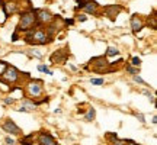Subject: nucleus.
Instances as JSON below:
<instances>
[{
	"instance_id": "nucleus-12",
	"label": "nucleus",
	"mask_w": 157,
	"mask_h": 145,
	"mask_svg": "<svg viewBox=\"0 0 157 145\" xmlns=\"http://www.w3.org/2000/svg\"><path fill=\"white\" fill-rule=\"evenodd\" d=\"M70 57L68 54V51L66 48H63V50H57L52 52V55H51V62H54V64H61V62H66L67 61V58Z\"/></svg>"
},
{
	"instance_id": "nucleus-32",
	"label": "nucleus",
	"mask_w": 157,
	"mask_h": 145,
	"mask_svg": "<svg viewBox=\"0 0 157 145\" xmlns=\"http://www.w3.org/2000/svg\"><path fill=\"white\" fill-rule=\"evenodd\" d=\"M68 67H70V70H71V71H77V68H76V65H73V64H68Z\"/></svg>"
},
{
	"instance_id": "nucleus-9",
	"label": "nucleus",
	"mask_w": 157,
	"mask_h": 145,
	"mask_svg": "<svg viewBox=\"0 0 157 145\" xmlns=\"http://www.w3.org/2000/svg\"><path fill=\"white\" fill-rule=\"evenodd\" d=\"M146 26V20H144V17L141 16V15H132L131 16V29H132V32L134 34H138L143 31V28Z\"/></svg>"
},
{
	"instance_id": "nucleus-23",
	"label": "nucleus",
	"mask_w": 157,
	"mask_h": 145,
	"mask_svg": "<svg viewBox=\"0 0 157 145\" xmlns=\"http://www.w3.org/2000/svg\"><path fill=\"white\" fill-rule=\"evenodd\" d=\"M9 67V64L7 62H5V61H0V77L3 76V72L6 71V68Z\"/></svg>"
},
{
	"instance_id": "nucleus-33",
	"label": "nucleus",
	"mask_w": 157,
	"mask_h": 145,
	"mask_svg": "<svg viewBox=\"0 0 157 145\" xmlns=\"http://www.w3.org/2000/svg\"><path fill=\"white\" fill-rule=\"evenodd\" d=\"M151 122H153V125H156V123H157V116H156V115H154V116H153Z\"/></svg>"
},
{
	"instance_id": "nucleus-26",
	"label": "nucleus",
	"mask_w": 157,
	"mask_h": 145,
	"mask_svg": "<svg viewBox=\"0 0 157 145\" xmlns=\"http://www.w3.org/2000/svg\"><path fill=\"white\" fill-rule=\"evenodd\" d=\"M131 61H132L131 65H134V67H138V65L141 64V60L138 58V57H132V58H131Z\"/></svg>"
},
{
	"instance_id": "nucleus-24",
	"label": "nucleus",
	"mask_w": 157,
	"mask_h": 145,
	"mask_svg": "<svg viewBox=\"0 0 157 145\" xmlns=\"http://www.w3.org/2000/svg\"><path fill=\"white\" fill-rule=\"evenodd\" d=\"M132 80H134L135 83H140V84H144V86H146V81H144V80H143V78H141V76L140 74H135L134 77H132Z\"/></svg>"
},
{
	"instance_id": "nucleus-21",
	"label": "nucleus",
	"mask_w": 157,
	"mask_h": 145,
	"mask_svg": "<svg viewBox=\"0 0 157 145\" xmlns=\"http://www.w3.org/2000/svg\"><path fill=\"white\" fill-rule=\"evenodd\" d=\"M38 71L39 72H45V74H52V71H51L50 68L47 67V65H45V64H41V65H38Z\"/></svg>"
},
{
	"instance_id": "nucleus-28",
	"label": "nucleus",
	"mask_w": 157,
	"mask_h": 145,
	"mask_svg": "<svg viewBox=\"0 0 157 145\" xmlns=\"http://www.w3.org/2000/svg\"><path fill=\"white\" fill-rule=\"evenodd\" d=\"M5 142H6V145H15V142H16V141L13 139V138H10V136H6Z\"/></svg>"
},
{
	"instance_id": "nucleus-30",
	"label": "nucleus",
	"mask_w": 157,
	"mask_h": 145,
	"mask_svg": "<svg viewBox=\"0 0 157 145\" xmlns=\"http://www.w3.org/2000/svg\"><path fill=\"white\" fill-rule=\"evenodd\" d=\"M64 23H66V25H73L74 19H66V20H64Z\"/></svg>"
},
{
	"instance_id": "nucleus-31",
	"label": "nucleus",
	"mask_w": 157,
	"mask_h": 145,
	"mask_svg": "<svg viewBox=\"0 0 157 145\" xmlns=\"http://www.w3.org/2000/svg\"><path fill=\"white\" fill-rule=\"evenodd\" d=\"M124 145H140V144H137V142H134V141H125V144Z\"/></svg>"
},
{
	"instance_id": "nucleus-25",
	"label": "nucleus",
	"mask_w": 157,
	"mask_h": 145,
	"mask_svg": "<svg viewBox=\"0 0 157 145\" xmlns=\"http://www.w3.org/2000/svg\"><path fill=\"white\" fill-rule=\"evenodd\" d=\"M134 115H135V117H137V119H138V121H140L141 123H146V116H144L143 113L137 112V113H134Z\"/></svg>"
},
{
	"instance_id": "nucleus-8",
	"label": "nucleus",
	"mask_w": 157,
	"mask_h": 145,
	"mask_svg": "<svg viewBox=\"0 0 157 145\" xmlns=\"http://www.w3.org/2000/svg\"><path fill=\"white\" fill-rule=\"evenodd\" d=\"M2 129L10 135H22V129L19 128L12 119H5L2 122Z\"/></svg>"
},
{
	"instance_id": "nucleus-11",
	"label": "nucleus",
	"mask_w": 157,
	"mask_h": 145,
	"mask_svg": "<svg viewBox=\"0 0 157 145\" xmlns=\"http://www.w3.org/2000/svg\"><path fill=\"white\" fill-rule=\"evenodd\" d=\"M36 142H38L39 145H58L56 138L51 134L45 132V131H41V132L36 135Z\"/></svg>"
},
{
	"instance_id": "nucleus-34",
	"label": "nucleus",
	"mask_w": 157,
	"mask_h": 145,
	"mask_svg": "<svg viewBox=\"0 0 157 145\" xmlns=\"http://www.w3.org/2000/svg\"><path fill=\"white\" fill-rule=\"evenodd\" d=\"M2 3H3V0H0V5H2Z\"/></svg>"
},
{
	"instance_id": "nucleus-20",
	"label": "nucleus",
	"mask_w": 157,
	"mask_h": 145,
	"mask_svg": "<svg viewBox=\"0 0 157 145\" xmlns=\"http://www.w3.org/2000/svg\"><path fill=\"white\" fill-rule=\"evenodd\" d=\"M29 54H31V57H35V58H38V60H42V58H44V54L39 50H31Z\"/></svg>"
},
{
	"instance_id": "nucleus-18",
	"label": "nucleus",
	"mask_w": 157,
	"mask_h": 145,
	"mask_svg": "<svg viewBox=\"0 0 157 145\" xmlns=\"http://www.w3.org/2000/svg\"><path fill=\"white\" fill-rule=\"evenodd\" d=\"M96 117V110L93 109V107H90L89 110L86 112V116H84V119L87 121V122H92V121H95Z\"/></svg>"
},
{
	"instance_id": "nucleus-1",
	"label": "nucleus",
	"mask_w": 157,
	"mask_h": 145,
	"mask_svg": "<svg viewBox=\"0 0 157 145\" xmlns=\"http://www.w3.org/2000/svg\"><path fill=\"white\" fill-rule=\"evenodd\" d=\"M119 62H122V60H118L117 64H119ZM117 64H109L105 55L95 57V58H92V60L89 61L90 70L95 71V72H99V74H103V72H112L113 70H118Z\"/></svg>"
},
{
	"instance_id": "nucleus-13",
	"label": "nucleus",
	"mask_w": 157,
	"mask_h": 145,
	"mask_svg": "<svg viewBox=\"0 0 157 145\" xmlns=\"http://www.w3.org/2000/svg\"><path fill=\"white\" fill-rule=\"evenodd\" d=\"M36 106H38V102H32L31 99H23V100H22V106L19 107V112L29 113V112L34 110Z\"/></svg>"
},
{
	"instance_id": "nucleus-4",
	"label": "nucleus",
	"mask_w": 157,
	"mask_h": 145,
	"mask_svg": "<svg viewBox=\"0 0 157 145\" xmlns=\"http://www.w3.org/2000/svg\"><path fill=\"white\" fill-rule=\"evenodd\" d=\"M19 80H21V72L15 65H9L2 76V83H5L6 86H15L19 83Z\"/></svg>"
},
{
	"instance_id": "nucleus-10",
	"label": "nucleus",
	"mask_w": 157,
	"mask_h": 145,
	"mask_svg": "<svg viewBox=\"0 0 157 145\" xmlns=\"http://www.w3.org/2000/svg\"><path fill=\"white\" fill-rule=\"evenodd\" d=\"M124 10V6L121 5H111L103 7V15L106 17H109L111 20H115V17L118 16V13H121Z\"/></svg>"
},
{
	"instance_id": "nucleus-7",
	"label": "nucleus",
	"mask_w": 157,
	"mask_h": 145,
	"mask_svg": "<svg viewBox=\"0 0 157 145\" xmlns=\"http://www.w3.org/2000/svg\"><path fill=\"white\" fill-rule=\"evenodd\" d=\"M35 16H36V23H38V26H47V25H50L52 22V19H54V15L50 13L48 10H45V9H35Z\"/></svg>"
},
{
	"instance_id": "nucleus-17",
	"label": "nucleus",
	"mask_w": 157,
	"mask_h": 145,
	"mask_svg": "<svg viewBox=\"0 0 157 145\" xmlns=\"http://www.w3.org/2000/svg\"><path fill=\"white\" fill-rule=\"evenodd\" d=\"M117 55H119V50L115 48V46H108L105 57H106V58H112V57H117Z\"/></svg>"
},
{
	"instance_id": "nucleus-22",
	"label": "nucleus",
	"mask_w": 157,
	"mask_h": 145,
	"mask_svg": "<svg viewBox=\"0 0 157 145\" xmlns=\"http://www.w3.org/2000/svg\"><path fill=\"white\" fill-rule=\"evenodd\" d=\"M90 83L93 86H102V84H105V80L103 78H90Z\"/></svg>"
},
{
	"instance_id": "nucleus-29",
	"label": "nucleus",
	"mask_w": 157,
	"mask_h": 145,
	"mask_svg": "<svg viewBox=\"0 0 157 145\" xmlns=\"http://www.w3.org/2000/svg\"><path fill=\"white\" fill-rule=\"evenodd\" d=\"M5 103L6 105H13V103H15V99H13V97H5Z\"/></svg>"
},
{
	"instance_id": "nucleus-14",
	"label": "nucleus",
	"mask_w": 157,
	"mask_h": 145,
	"mask_svg": "<svg viewBox=\"0 0 157 145\" xmlns=\"http://www.w3.org/2000/svg\"><path fill=\"white\" fill-rule=\"evenodd\" d=\"M106 139L109 141L112 145H124V144H125V141H122V139H119V138H118L117 132H108V134H106Z\"/></svg>"
},
{
	"instance_id": "nucleus-27",
	"label": "nucleus",
	"mask_w": 157,
	"mask_h": 145,
	"mask_svg": "<svg viewBox=\"0 0 157 145\" xmlns=\"http://www.w3.org/2000/svg\"><path fill=\"white\" fill-rule=\"evenodd\" d=\"M76 20H78V22H86V20H87V16H86L84 13H78L77 17H76Z\"/></svg>"
},
{
	"instance_id": "nucleus-19",
	"label": "nucleus",
	"mask_w": 157,
	"mask_h": 145,
	"mask_svg": "<svg viewBox=\"0 0 157 145\" xmlns=\"http://www.w3.org/2000/svg\"><path fill=\"white\" fill-rule=\"evenodd\" d=\"M127 72H129V74H132V76H135V74H140V67H134V65H127Z\"/></svg>"
},
{
	"instance_id": "nucleus-5",
	"label": "nucleus",
	"mask_w": 157,
	"mask_h": 145,
	"mask_svg": "<svg viewBox=\"0 0 157 145\" xmlns=\"http://www.w3.org/2000/svg\"><path fill=\"white\" fill-rule=\"evenodd\" d=\"M77 7L76 9H82L86 15H93L96 16L99 13V3L96 0H77Z\"/></svg>"
},
{
	"instance_id": "nucleus-16",
	"label": "nucleus",
	"mask_w": 157,
	"mask_h": 145,
	"mask_svg": "<svg viewBox=\"0 0 157 145\" xmlns=\"http://www.w3.org/2000/svg\"><path fill=\"white\" fill-rule=\"evenodd\" d=\"M147 25H148V26L151 25V29H154V31H156V29H157V17H156V10H153V12H151V17H150V16L147 17Z\"/></svg>"
},
{
	"instance_id": "nucleus-2",
	"label": "nucleus",
	"mask_w": 157,
	"mask_h": 145,
	"mask_svg": "<svg viewBox=\"0 0 157 145\" xmlns=\"http://www.w3.org/2000/svg\"><path fill=\"white\" fill-rule=\"evenodd\" d=\"M35 26H38L36 23V16H35V10L31 9L28 12H23L21 13V19H19V23H17L16 29H15V34L17 32H26L29 29H34Z\"/></svg>"
},
{
	"instance_id": "nucleus-6",
	"label": "nucleus",
	"mask_w": 157,
	"mask_h": 145,
	"mask_svg": "<svg viewBox=\"0 0 157 145\" xmlns=\"http://www.w3.org/2000/svg\"><path fill=\"white\" fill-rule=\"evenodd\" d=\"M52 36L47 34L45 29H34V35H32V39H31V45H47L52 42Z\"/></svg>"
},
{
	"instance_id": "nucleus-3",
	"label": "nucleus",
	"mask_w": 157,
	"mask_h": 145,
	"mask_svg": "<svg viewBox=\"0 0 157 145\" xmlns=\"http://www.w3.org/2000/svg\"><path fill=\"white\" fill-rule=\"evenodd\" d=\"M44 93V81L39 78H32L29 80L26 87H25V95L29 99H38Z\"/></svg>"
},
{
	"instance_id": "nucleus-15",
	"label": "nucleus",
	"mask_w": 157,
	"mask_h": 145,
	"mask_svg": "<svg viewBox=\"0 0 157 145\" xmlns=\"http://www.w3.org/2000/svg\"><path fill=\"white\" fill-rule=\"evenodd\" d=\"M34 134H29L26 135V136H22L21 139H19V142H21V145H34Z\"/></svg>"
}]
</instances>
